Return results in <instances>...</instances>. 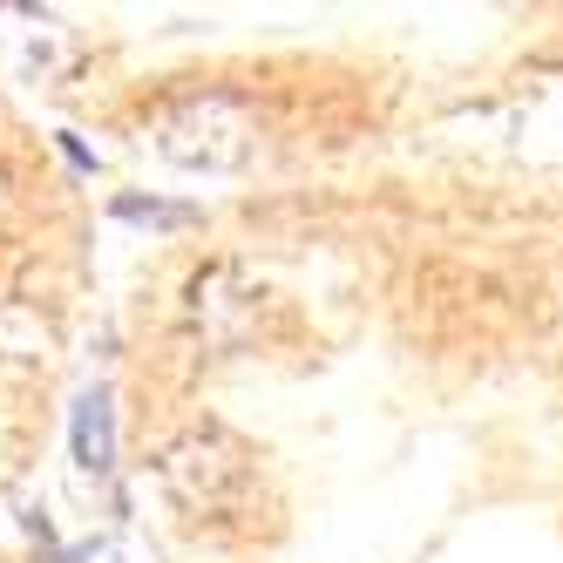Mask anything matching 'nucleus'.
<instances>
[{
  "mask_svg": "<svg viewBox=\"0 0 563 563\" xmlns=\"http://www.w3.org/2000/svg\"><path fill=\"white\" fill-rule=\"evenodd\" d=\"M156 150L177 170H238L252 156V109L224 89H197L156 115Z\"/></svg>",
  "mask_w": 563,
  "mask_h": 563,
  "instance_id": "nucleus-1",
  "label": "nucleus"
},
{
  "mask_svg": "<svg viewBox=\"0 0 563 563\" xmlns=\"http://www.w3.org/2000/svg\"><path fill=\"white\" fill-rule=\"evenodd\" d=\"M245 475H252V462H245V449H238L231 434H184L177 449L164 455V482H170V496L184 503V509H218V503H231L238 489H245Z\"/></svg>",
  "mask_w": 563,
  "mask_h": 563,
  "instance_id": "nucleus-2",
  "label": "nucleus"
},
{
  "mask_svg": "<svg viewBox=\"0 0 563 563\" xmlns=\"http://www.w3.org/2000/svg\"><path fill=\"white\" fill-rule=\"evenodd\" d=\"M0 68L14 82H55L75 68V34L42 8H0Z\"/></svg>",
  "mask_w": 563,
  "mask_h": 563,
  "instance_id": "nucleus-3",
  "label": "nucleus"
},
{
  "mask_svg": "<svg viewBox=\"0 0 563 563\" xmlns=\"http://www.w3.org/2000/svg\"><path fill=\"white\" fill-rule=\"evenodd\" d=\"M238 286H245V278H238L231 265H211V272L190 286V312H197V327H205V340H218V346L252 340V327H258L252 292H238Z\"/></svg>",
  "mask_w": 563,
  "mask_h": 563,
  "instance_id": "nucleus-4",
  "label": "nucleus"
},
{
  "mask_svg": "<svg viewBox=\"0 0 563 563\" xmlns=\"http://www.w3.org/2000/svg\"><path fill=\"white\" fill-rule=\"evenodd\" d=\"M75 468L109 475L115 468V415H109V387H89L75 400Z\"/></svg>",
  "mask_w": 563,
  "mask_h": 563,
  "instance_id": "nucleus-5",
  "label": "nucleus"
},
{
  "mask_svg": "<svg viewBox=\"0 0 563 563\" xmlns=\"http://www.w3.org/2000/svg\"><path fill=\"white\" fill-rule=\"evenodd\" d=\"M115 218L123 224H197L190 205H156V197H115Z\"/></svg>",
  "mask_w": 563,
  "mask_h": 563,
  "instance_id": "nucleus-6",
  "label": "nucleus"
}]
</instances>
